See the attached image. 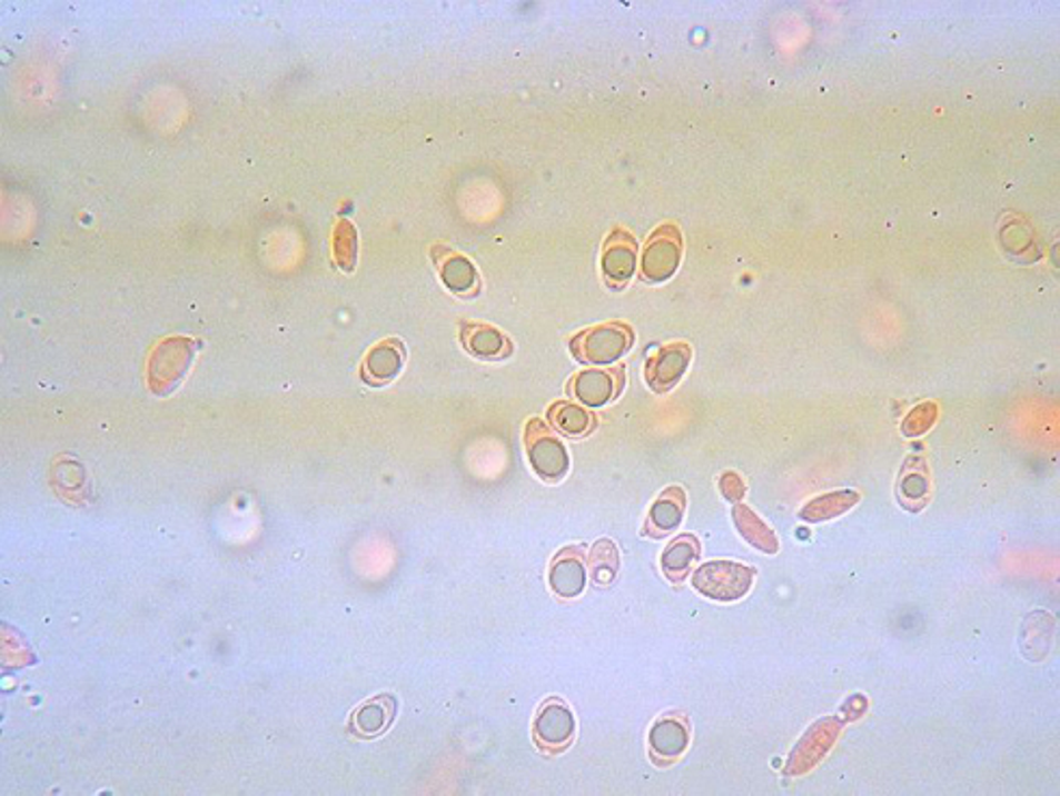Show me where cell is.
<instances>
[{
  "instance_id": "cell-1",
  "label": "cell",
  "mask_w": 1060,
  "mask_h": 796,
  "mask_svg": "<svg viewBox=\"0 0 1060 796\" xmlns=\"http://www.w3.org/2000/svg\"><path fill=\"white\" fill-rule=\"evenodd\" d=\"M201 342L187 336H169L160 340L148 359V388L155 397L174 395L187 379Z\"/></svg>"
},
{
  "instance_id": "cell-2",
  "label": "cell",
  "mask_w": 1060,
  "mask_h": 796,
  "mask_svg": "<svg viewBox=\"0 0 1060 796\" xmlns=\"http://www.w3.org/2000/svg\"><path fill=\"white\" fill-rule=\"evenodd\" d=\"M634 342V331L626 322H602L576 334L569 342L572 356L581 364L608 366L624 358Z\"/></svg>"
},
{
  "instance_id": "cell-3",
  "label": "cell",
  "mask_w": 1060,
  "mask_h": 796,
  "mask_svg": "<svg viewBox=\"0 0 1060 796\" xmlns=\"http://www.w3.org/2000/svg\"><path fill=\"white\" fill-rule=\"evenodd\" d=\"M524 444H526L531 468L542 480L556 482L567 475L569 470L567 448L542 418H533L526 422Z\"/></svg>"
},
{
  "instance_id": "cell-4",
  "label": "cell",
  "mask_w": 1060,
  "mask_h": 796,
  "mask_svg": "<svg viewBox=\"0 0 1060 796\" xmlns=\"http://www.w3.org/2000/svg\"><path fill=\"white\" fill-rule=\"evenodd\" d=\"M755 571L734 560H710L693 571L697 594L716 601H736L749 594Z\"/></svg>"
},
{
  "instance_id": "cell-5",
  "label": "cell",
  "mask_w": 1060,
  "mask_h": 796,
  "mask_svg": "<svg viewBox=\"0 0 1060 796\" xmlns=\"http://www.w3.org/2000/svg\"><path fill=\"white\" fill-rule=\"evenodd\" d=\"M682 260V235L675 223H663L643 249L641 271L647 281H665L671 278Z\"/></svg>"
},
{
  "instance_id": "cell-6",
  "label": "cell",
  "mask_w": 1060,
  "mask_h": 796,
  "mask_svg": "<svg viewBox=\"0 0 1060 796\" xmlns=\"http://www.w3.org/2000/svg\"><path fill=\"white\" fill-rule=\"evenodd\" d=\"M574 734H576V720L567 704H563L561 699H551L539 708L533 723V736L539 749L548 754H558L569 747Z\"/></svg>"
},
{
  "instance_id": "cell-7",
  "label": "cell",
  "mask_w": 1060,
  "mask_h": 796,
  "mask_svg": "<svg viewBox=\"0 0 1060 796\" xmlns=\"http://www.w3.org/2000/svg\"><path fill=\"white\" fill-rule=\"evenodd\" d=\"M626 384V372L624 366H613V368H590L578 372L569 381V395L576 400H581L587 407H602L608 400L622 395Z\"/></svg>"
},
{
  "instance_id": "cell-8",
  "label": "cell",
  "mask_w": 1060,
  "mask_h": 796,
  "mask_svg": "<svg viewBox=\"0 0 1060 796\" xmlns=\"http://www.w3.org/2000/svg\"><path fill=\"white\" fill-rule=\"evenodd\" d=\"M842 732V723L838 718H823L819 720L794 747L792 756L787 759L785 775H803L805 770L814 768L823 757L829 754L833 743L838 740Z\"/></svg>"
},
{
  "instance_id": "cell-9",
  "label": "cell",
  "mask_w": 1060,
  "mask_h": 796,
  "mask_svg": "<svg viewBox=\"0 0 1060 796\" xmlns=\"http://www.w3.org/2000/svg\"><path fill=\"white\" fill-rule=\"evenodd\" d=\"M587 576H590V567H587L585 548L567 546L552 558L548 583L556 596L563 599L581 596L585 591Z\"/></svg>"
},
{
  "instance_id": "cell-10",
  "label": "cell",
  "mask_w": 1060,
  "mask_h": 796,
  "mask_svg": "<svg viewBox=\"0 0 1060 796\" xmlns=\"http://www.w3.org/2000/svg\"><path fill=\"white\" fill-rule=\"evenodd\" d=\"M636 239L624 228H615L602 249V273L611 288H622L636 271Z\"/></svg>"
},
{
  "instance_id": "cell-11",
  "label": "cell",
  "mask_w": 1060,
  "mask_h": 796,
  "mask_svg": "<svg viewBox=\"0 0 1060 796\" xmlns=\"http://www.w3.org/2000/svg\"><path fill=\"white\" fill-rule=\"evenodd\" d=\"M691 364V347L684 342H675L663 347L654 358H650L645 366L647 386L654 392H668L686 372Z\"/></svg>"
},
{
  "instance_id": "cell-12",
  "label": "cell",
  "mask_w": 1060,
  "mask_h": 796,
  "mask_svg": "<svg viewBox=\"0 0 1060 796\" xmlns=\"http://www.w3.org/2000/svg\"><path fill=\"white\" fill-rule=\"evenodd\" d=\"M405 366V347L400 340L388 338L375 345L361 364V379L368 386H386L394 381Z\"/></svg>"
},
{
  "instance_id": "cell-13",
  "label": "cell",
  "mask_w": 1060,
  "mask_h": 796,
  "mask_svg": "<svg viewBox=\"0 0 1060 796\" xmlns=\"http://www.w3.org/2000/svg\"><path fill=\"white\" fill-rule=\"evenodd\" d=\"M459 338L470 356L485 361L509 358L513 351L509 338L501 329L485 322H462Z\"/></svg>"
},
{
  "instance_id": "cell-14",
  "label": "cell",
  "mask_w": 1060,
  "mask_h": 796,
  "mask_svg": "<svg viewBox=\"0 0 1060 796\" xmlns=\"http://www.w3.org/2000/svg\"><path fill=\"white\" fill-rule=\"evenodd\" d=\"M688 723L677 715H667L650 729V754L661 764H671L688 749Z\"/></svg>"
},
{
  "instance_id": "cell-15",
  "label": "cell",
  "mask_w": 1060,
  "mask_h": 796,
  "mask_svg": "<svg viewBox=\"0 0 1060 796\" xmlns=\"http://www.w3.org/2000/svg\"><path fill=\"white\" fill-rule=\"evenodd\" d=\"M432 256L439 269V278L448 290L468 297L478 288V273L466 256H459L444 245H435Z\"/></svg>"
},
{
  "instance_id": "cell-16",
  "label": "cell",
  "mask_w": 1060,
  "mask_h": 796,
  "mask_svg": "<svg viewBox=\"0 0 1060 796\" xmlns=\"http://www.w3.org/2000/svg\"><path fill=\"white\" fill-rule=\"evenodd\" d=\"M684 511H686L684 489L677 487V485L668 487L658 496V500L650 509L645 535H652L656 539L667 537L668 533H673L682 524Z\"/></svg>"
},
{
  "instance_id": "cell-17",
  "label": "cell",
  "mask_w": 1060,
  "mask_h": 796,
  "mask_svg": "<svg viewBox=\"0 0 1060 796\" xmlns=\"http://www.w3.org/2000/svg\"><path fill=\"white\" fill-rule=\"evenodd\" d=\"M396 715V702L390 695H379L361 704L349 718V732L359 738L382 736Z\"/></svg>"
},
{
  "instance_id": "cell-18",
  "label": "cell",
  "mask_w": 1060,
  "mask_h": 796,
  "mask_svg": "<svg viewBox=\"0 0 1060 796\" xmlns=\"http://www.w3.org/2000/svg\"><path fill=\"white\" fill-rule=\"evenodd\" d=\"M929 494H931V478H929V466L924 457L907 459L899 478L901 505L909 511H920L927 505Z\"/></svg>"
},
{
  "instance_id": "cell-19",
  "label": "cell",
  "mask_w": 1060,
  "mask_h": 796,
  "mask_svg": "<svg viewBox=\"0 0 1060 796\" xmlns=\"http://www.w3.org/2000/svg\"><path fill=\"white\" fill-rule=\"evenodd\" d=\"M702 555L700 539L695 535H680L673 541H668L667 548L663 550L661 557V569L665 578L671 583H682L691 571L697 558Z\"/></svg>"
},
{
  "instance_id": "cell-20",
  "label": "cell",
  "mask_w": 1060,
  "mask_h": 796,
  "mask_svg": "<svg viewBox=\"0 0 1060 796\" xmlns=\"http://www.w3.org/2000/svg\"><path fill=\"white\" fill-rule=\"evenodd\" d=\"M732 519H734L739 533L745 537L749 546L762 550L764 555H777L780 541H777L775 530L755 511H751L743 503H736L734 509H732Z\"/></svg>"
},
{
  "instance_id": "cell-21",
  "label": "cell",
  "mask_w": 1060,
  "mask_h": 796,
  "mask_svg": "<svg viewBox=\"0 0 1060 796\" xmlns=\"http://www.w3.org/2000/svg\"><path fill=\"white\" fill-rule=\"evenodd\" d=\"M858 503H860V494L853 491V489L831 491V494H825V496H819V498L810 500V503L799 511V518L803 519V521H810V524H819V521H826V519L840 518V516L849 514Z\"/></svg>"
},
{
  "instance_id": "cell-22",
  "label": "cell",
  "mask_w": 1060,
  "mask_h": 796,
  "mask_svg": "<svg viewBox=\"0 0 1060 796\" xmlns=\"http://www.w3.org/2000/svg\"><path fill=\"white\" fill-rule=\"evenodd\" d=\"M548 420L558 434L572 436V438L587 436L591 429L595 427L593 414L587 411L583 405H576V402H569V400L554 402L551 411H548Z\"/></svg>"
},
{
  "instance_id": "cell-23",
  "label": "cell",
  "mask_w": 1060,
  "mask_h": 796,
  "mask_svg": "<svg viewBox=\"0 0 1060 796\" xmlns=\"http://www.w3.org/2000/svg\"><path fill=\"white\" fill-rule=\"evenodd\" d=\"M50 482L57 489V494L61 498L70 500L72 505H80L85 500V491L89 487L82 466L79 461H75L72 457H63V466L55 464Z\"/></svg>"
},
{
  "instance_id": "cell-24",
  "label": "cell",
  "mask_w": 1060,
  "mask_h": 796,
  "mask_svg": "<svg viewBox=\"0 0 1060 796\" xmlns=\"http://www.w3.org/2000/svg\"><path fill=\"white\" fill-rule=\"evenodd\" d=\"M590 574L593 585L606 587L620 574V550L611 539H600L590 553Z\"/></svg>"
},
{
  "instance_id": "cell-25",
  "label": "cell",
  "mask_w": 1060,
  "mask_h": 796,
  "mask_svg": "<svg viewBox=\"0 0 1060 796\" xmlns=\"http://www.w3.org/2000/svg\"><path fill=\"white\" fill-rule=\"evenodd\" d=\"M331 251H334L336 267L345 273H354L359 245H357V230L351 221L340 219L336 223L331 235Z\"/></svg>"
},
{
  "instance_id": "cell-26",
  "label": "cell",
  "mask_w": 1060,
  "mask_h": 796,
  "mask_svg": "<svg viewBox=\"0 0 1060 796\" xmlns=\"http://www.w3.org/2000/svg\"><path fill=\"white\" fill-rule=\"evenodd\" d=\"M935 422H938V405L922 402L915 409H911V414L904 418L903 434L907 438H918L927 434Z\"/></svg>"
},
{
  "instance_id": "cell-27",
  "label": "cell",
  "mask_w": 1060,
  "mask_h": 796,
  "mask_svg": "<svg viewBox=\"0 0 1060 796\" xmlns=\"http://www.w3.org/2000/svg\"><path fill=\"white\" fill-rule=\"evenodd\" d=\"M719 487H721V494L725 496V500H730L734 505L745 498V480L739 477L736 472H725L719 480Z\"/></svg>"
}]
</instances>
